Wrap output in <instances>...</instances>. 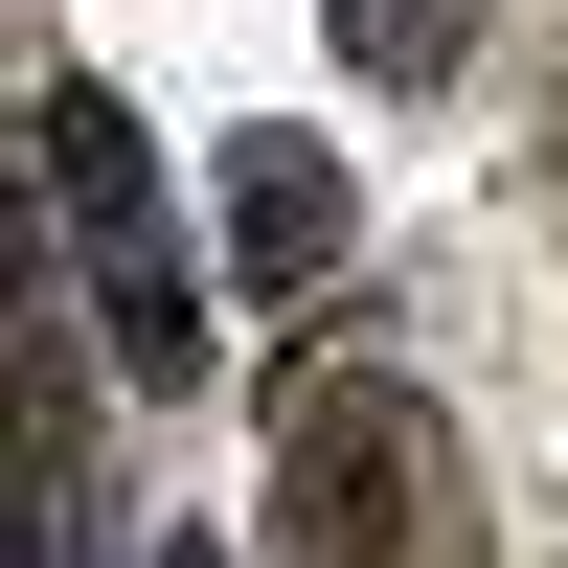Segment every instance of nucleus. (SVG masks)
<instances>
[{"label":"nucleus","instance_id":"nucleus-1","mask_svg":"<svg viewBox=\"0 0 568 568\" xmlns=\"http://www.w3.org/2000/svg\"><path fill=\"white\" fill-rule=\"evenodd\" d=\"M273 478H296V546H318V568H433V546H455L433 409H409L387 364H296V409H273Z\"/></svg>","mask_w":568,"mask_h":568},{"label":"nucleus","instance_id":"nucleus-2","mask_svg":"<svg viewBox=\"0 0 568 568\" xmlns=\"http://www.w3.org/2000/svg\"><path fill=\"white\" fill-rule=\"evenodd\" d=\"M227 205H251V273H318V251H342V227H318V205H342L318 136H227Z\"/></svg>","mask_w":568,"mask_h":568}]
</instances>
